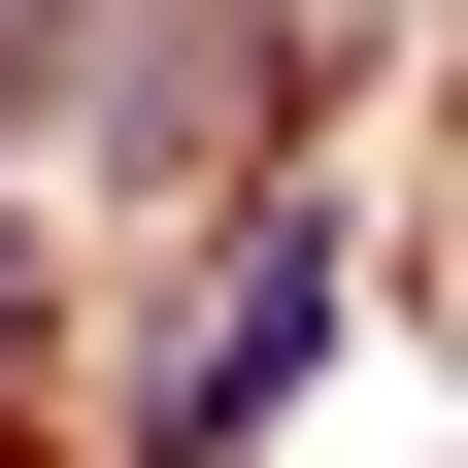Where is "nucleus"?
<instances>
[{"label":"nucleus","instance_id":"obj_1","mask_svg":"<svg viewBox=\"0 0 468 468\" xmlns=\"http://www.w3.org/2000/svg\"><path fill=\"white\" fill-rule=\"evenodd\" d=\"M268 401H302V234H234L201 335H167V435H268Z\"/></svg>","mask_w":468,"mask_h":468}]
</instances>
